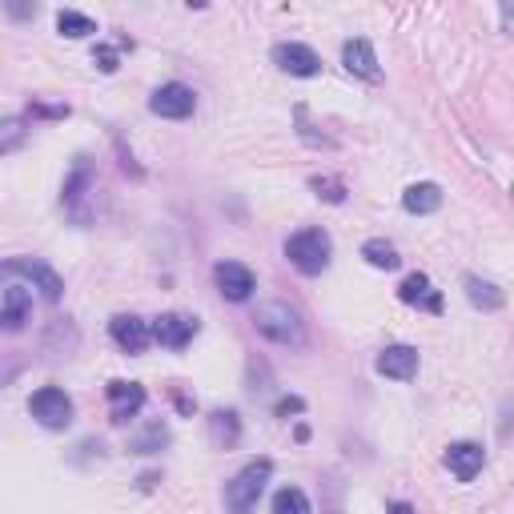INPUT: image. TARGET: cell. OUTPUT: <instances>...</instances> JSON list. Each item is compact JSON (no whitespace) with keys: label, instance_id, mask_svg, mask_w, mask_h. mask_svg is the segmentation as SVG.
<instances>
[{"label":"cell","instance_id":"6da1fadb","mask_svg":"<svg viewBox=\"0 0 514 514\" xmlns=\"http://www.w3.org/2000/svg\"><path fill=\"white\" fill-rule=\"evenodd\" d=\"M253 330L262 334L266 342L274 346H290V350H302L306 346V322L298 314V306L282 302V298H270V302H257L253 310Z\"/></svg>","mask_w":514,"mask_h":514},{"label":"cell","instance_id":"7a4b0ae2","mask_svg":"<svg viewBox=\"0 0 514 514\" xmlns=\"http://www.w3.org/2000/svg\"><path fill=\"white\" fill-rule=\"evenodd\" d=\"M270 474H274V462H270V458L245 462V466L225 482V510H229V514H253L257 502H262V494H266Z\"/></svg>","mask_w":514,"mask_h":514},{"label":"cell","instance_id":"3957f363","mask_svg":"<svg viewBox=\"0 0 514 514\" xmlns=\"http://www.w3.org/2000/svg\"><path fill=\"white\" fill-rule=\"evenodd\" d=\"M330 253H334V241L326 229H298L290 241H286V257H290V266L306 278H318L326 266H330Z\"/></svg>","mask_w":514,"mask_h":514},{"label":"cell","instance_id":"277c9868","mask_svg":"<svg viewBox=\"0 0 514 514\" xmlns=\"http://www.w3.org/2000/svg\"><path fill=\"white\" fill-rule=\"evenodd\" d=\"M29 414L45 426V430H69L73 426V398L61 386H41L29 398Z\"/></svg>","mask_w":514,"mask_h":514},{"label":"cell","instance_id":"5b68a950","mask_svg":"<svg viewBox=\"0 0 514 514\" xmlns=\"http://www.w3.org/2000/svg\"><path fill=\"white\" fill-rule=\"evenodd\" d=\"M149 113L165 117V121H189L197 113V93L181 81H165L153 97H149Z\"/></svg>","mask_w":514,"mask_h":514},{"label":"cell","instance_id":"8992f818","mask_svg":"<svg viewBox=\"0 0 514 514\" xmlns=\"http://www.w3.org/2000/svg\"><path fill=\"white\" fill-rule=\"evenodd\" d=\"M274 65H278L282 73H290V77H302V81H310V77L322 73V57H318L310 45H302V41H282V45H274Z\"/></svg>","mask_w":514,"mask_h":514},{"label":"cell","instance_id":"52a82bcc","mask_svg":"<svg viewBox=\"0 0 514 514\" xmlns=\"http://www.w3.org/2000/svg\"><path fill=\"white\" fill-rule=\"evenodd\" d=\"M213 286H217V294H221L225 302H245V298H253L257 278H253V270L241 266V262H217V266H213Z\"/></svg>","mask_w":514,"mask_h":514},{"label":"cell","instance_id":"ba28073f","mask_svg":"<svg viewBox=\"0 0 514 514\" xmlns=\"http://www.w3.org/2000/svg\"><path fill=\"white\" fill-rule=\"evenodd\" d=\"M149 334L165 350H185L197 338V318H189V314H161V318H153Z\"/></svg>","mask_w":514,"mask_h":514},{"label":"cell","instance_id":"9c48e42d","mask_svg":"<svg viewBox=\"0 0 514 514\" xmlns=\"http://www.w3.org/2000/svg\"><path fill=\"white\" fill-rule=\"evenodd\" d=\"M109 338H113L125 354H145V350H149V342H153L149 322H145V318H137V314H117V318L109 322Z\"/></svg>","mask_w":514,"mask_h":514},{"label":"cell","instance_id":"30bf717a","mask_svg":"<svg viewBox=\"0 0 514 514\" xmlns=\"http://www.w3.org/2000/svg\"><path fill=\"white\" fill-rule=\"evenodd\" d=\"M109 414H113V422L117 426H125L129 418H137L141 414V406H145V386L141 382H109Z\"/></svg>","mask_w":514,"mask_h":514},{"label":"cell","instance_id":"8fae6325","mask_svg":"<svg viewBox=\"0 0 514 514\" xmlns=\"http://www.w3.org/2000/svg\"><path fill=\"white\" fill-rule=\"evenodd\" d=\"M374 370H378L382 378H394V382H410V378L418 374V350H414V346H402V342H394V346H386V350L378 354Z\"/></svg>","mask_w":514,"mask_h":514},{"label":"cell","instance_id":"7c38bea8","mask_svg":"<svg viewBox=\"0 0 514 514\" xmlns=\"http://www.w3.org/2000/svg\"><path fill=\"white\" fill-rule=\"evenodd\" d=\"M342 65H346L354 77L370 81V85H378V81H382V69H378L374 45H370L366 37H354V41H346V45H342Z\"/></svg>","mask_w":514,"mask_h":514},{"label":"cell","instance_id":"4fadbf2b","mask_svg":"<svg viewBox=\"0 0 514 514\" xmlns=\"http://www.w3.org/2000/svg\"><path fill=\"white\" fill-rule=\"evenodd\" d=\"M398 302L406 306H418L426 314H442V294L434 290V282L426 274H406L402 286H398Z\"/></svg>","mask_w":514,"mask_h":514},{"label":"cell","instance_id":"5bb4252c","mask_svg":"<svg viewBox=\"0 0 514 514\" xmlns=\"http://www.w3.org/2000/svg\"><path fill=\"white\" fill-rule=\"evenodd\" d=\"M17 266H21L25 282H29L33 290H41V298H45V302H61V290H65V282L57 278V270H53V266L37 262V257H17Z\"/></svg>","mask_w":514,"mask_h":514},{"label":"cell","instance_id":"9a60e30c","mask_svg":"<svg viewBox=\"0 0 514 514\" xmlns=\"http://www.w3.org/2000/svg\"><path fill=\"white\" fill-rule=\"evenodd\" d=\"M446 466H450V474H454L458 482H470V478H478V470L486 466V450H482L478 442H454V446L446 450Z\"/></svg>","mask_w":514,"mask_h":514},{"label":"cell","instance_id":"2e32d148","mask_svg":"<svg viewBox=\"0 0 514 514\" xmlns=\"http://www.w3.org/2000/svg\"><path fill=\"white\" fill-rule=\"evenodd\" d=\"M438 205H442V189H438L434 181H414V185L402 193V209L414 213V217H426V213H434Z\"/></svg>","mask_w":514,"mask_h":514},{"label":"cell","instance_id":"e0dca14e","mask_svg":"<svg viewBox=\"0 0 514 514\" xmlns=\"http://www.w3.org/2000/svg\"><path fill=\"white\" fill-rule=\"evenodd\" d=\"M77 346H81L77 326H73L69 318H57V322L49 326V334H45V354H49V358H73Z\"/></svg>","mask_w":514,"mask_h":514},{"label":"cell","instance_id":"ac0fdd59","mask_svg":"<svg viewBox=\"0 0 514 514\" xmlns=\"http://www.w3.org/2000/svg\"><path fill=\"white\" fill-rule=\"evenodd\" d=\"M209 438H213V446L233 450L241 442V418H237V410H213L209 414Z\"/></svg>","mask_w":514,"mask_h":514},{"label":"cell","instance_id":"d6986e66","mask_svg":"<svg viewBox=\"0 0 514 514\" xmlns=\"http://www.w3.org/2000/svg\"><path fill=\"white\" fill-rule=\"evenodd\" d=\"M466 298H470V306L474 310H486V314H494V310H502V290L494 286V282H482V278H466Z\"/></svg>","mask_w":514,"mask_h":514},{"label":"cell","instance_id":"ffe728a7","mask_svg":"<svg viewBox=\"0 0 514 514\" xmlns=\"http://www.w3.org/2000/svg\"><path fill=\"white\" fill-rule=\"evenodd\" d=\"M362 257L374 266V270H398L402 266V257H398V249H394V241H386V237H370V241H362Z\"/></svg>","mask_w":514,"mask_h":514},{"label":"cell","instance_id":"44dd1931","mask_svg":"<svg viewBox=\"0 0 514 514\" xmlns=\"http://www.w3.org/2000/svg\"><path fill=\"white\" fill-rule=\"evenodd\" d=\"M89 185H93V165H89V161L81 157V161H77V169L69 173V181H65V189H61V205L77 213V201L85 197V189H89Z\"/></svg>","mask_w":514,"mask_h":514},{"label":"cell","instance_id":"7402d4cb","mask_svg":"<svg viewBox=\"0 0 514 514\" xmlns=\"http://www.w3.org/2000/svg\"><path fill=\"white\" fill-rule=\"evenodd\" d=\"M57 33L69 37V41H81V37H93L97 33V21L85 17V13H77V9H61L57 13Z\"/></svg>","mask_w":514,"mask_h":514},{"label":"cell","instance_id":"603a6c76","mask_svg":"<svg viewBox=\"0 0 514 514\" xmlns=\"http://www.w3.org/2000/svg\"><path fill=\"white\" fill-rule=\"evenodd\" d=\"M169 446V430H165V422H149L141 434H133L129 438V450L133 454H161Z\"/></svg>","mask_w":514,"mask_h":514},{"label":"cell","instance_id":"cb8c5ba5","mask_svg":"<svg viewBox=\"0 0 514 514\" xmlns=\"http://www.w3.org/2000/svg\"><path fill=\"white\" fill-rule=\"evenodd\" d=\"M274 514H314V506H310V498H306V490H298V486H282L278 494H274Z\"/></svg>","mask_w":514,"mask_h":514},{"label":"cell","instance_id":"d4e9b609","mask_svg":"<svg viewBox=\"0 0 514 514\" xmlns=\"http://www.w3.org/2000/svg\"><path fill=\"white\" fill-rule=\"evenodd\" d=\"M25 137H29L25 121H21V117H5V121H0V157L13 153V149H21Z\"/></svg>","mask_w":514,"mask_h":514},{"label":"cell","instance_id":"484cf974","mask_svg":"<svg viewBox=\"0 0 514 514\" xmlns=\"http://www.w3.org/2000/svg\"><path fill=\"white\" fill-rule=\"evenodd\" d=\"M310 185L318 189V197H326V201H334V205H342V201H346V185H342V181H334V177H314Z\"/></svg>","mask_w":514,"mask_h":514},{"label":"cell","instance_id":"4316f807","mask_svg":"<svg viewBox=\"0 0 514 514\" xmlns=\"http://www.w3.org/2000/svg\"><path fill=\"white\" fill-rule=\"evenodd\" d=\"M93 61H97L101 73H117V49L113 45H97L93 49Z\"/></svg>","mask_w":514,"mask_h":514},{"label":"cell","instance_id":"83f0119b","mask_svg":"<svg viewBox=\"0 0 514 514\" xmlns=\"http://www.w3.org/2000/svg\"><path fill=\"white\" fill-rule=\"evenodd\" d=\"M21 366H25V362H21V358H13V354L0 358V386H9V382L21 374Z\"/></svg>","mask_w":514,"mask_h":514},{"label":"cell","instance_id":"f1b7e54d","mask_svg":"<svg viewBox=\"0 0 514 514\" xmlns=\"http://www.w3.org/2000/svg\"><path fill=\"white\" fill-rule=\"evenodd\" d=\"M302 410H306L302 398H282V402H278V418H290V414H302Z\"/></svg>","mask_w":514,"mask_h":514},{"label":"cell","instance_id":"f546056e","mask_svg":"<svg viewBox=\"0 0 514 514\" xmlns=\"http://www.w3.org/2000/svg\"><path fill=\"white\" fill-rule=\"evenodd\" d=\"M386 514H414V506H410V502H390Z\"/></svg>","mask_w":514,"mask_h":514}]
</instances>
